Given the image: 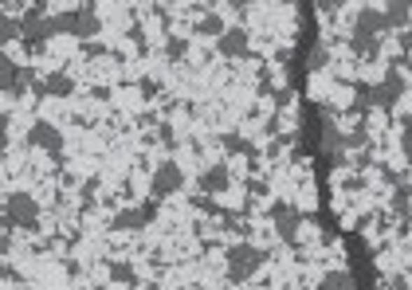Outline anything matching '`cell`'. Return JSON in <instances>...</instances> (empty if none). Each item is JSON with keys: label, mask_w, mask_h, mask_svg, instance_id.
Masks as SVG:
<instances>
[{"label": "cell", "mask_w": 412, "mask_h": 290, "mask_svg": "<svg viewBox=\"0 0 412 290\" xmlns=\"http://www.w3.org/2000/svg\"><path fill=\"white\" fill-rule=\"evenodd\" d=\"M224 259H228V279H232V282H248L255 270H260V263L267 259V255H263L255 243H236V247H232Z\"/></svg>", "instance_id": "6da1fadb"}, {"label": "cell", "mask_w": 412, "mask_h": 290, "mask_svg": "<svg viewBox=\"0 0 412 290\" xmlns=\"http://www.w3.org/2000/svg\"><path fill=\"white\" fill-rule=\"evenodd\" d=\"M40 224V208L28 192H12L4 204V228H36Z\"/></svg>", "instance_id": "7a4b0ae2"}, {"label": "cell", "mask_w": 412, "mask_h": 290, "mask_svg": "<svg viewBox=\"0 0 412 290\" xmlns=\"http://www.w3.org/2000/svg\"><path fill=\"white\" fill-rule=\"evenodd\" d=\"M55 36V28H51V20H43V16H31V12H24V48L31 51V55H43L48 51V40Z\"/></svg>", "instance_id": "3957f363"}, {"label": "cell", "mask_w": 412, "mask_h": 290, "mask_svg": "<svg viewBox=\"0 0 412 290\" xmlns=\"http://www.w3.org/2000/svg\"><path fill=\"white\" fill-rule=\"evenodd\" d=\"M185 184V173H181V165H173V161H161L157 165V173H153V180H150V196L161 204V196H173V192Z\"/></svg>", "instance_id": "277c9868"}, {"label": "cell", "mask_w": 412, "mask_h": 290, "mask_svg": "<svg viewBox=\"0 0 412 290\" xmlns=\"http://www.w3.org/2000/svg\"><path fill=\"white\" fill-rule=\"evenodd\" d=\"M271 220H275L279 240H287V243L299 240V228H302V212L299 208H291V204H275V208H271Z\"/></svg>", "instance_id": "5b68a950"}, {"label": "cell", "mask_w": 412, "mask_h": 290, "mask_svg": "<svg viewBox=\"0 0 412 290\" xmlns=\"http://www.w3.org/2000/svg\"><path fill=\"white\" fill-rule=\"evenodd\" d=\"M404 90H409V82H404L397 71H389V75H385V82H377V87L369 90V99H373V106H385V110H389V106L401 99Z\"/></svg>", "instance_id": "8992f818"}, {"label": "cell", "mask_w": 412, "mask_h": 290, "mask_svg": "<svg viewBox=\"0 0 412 290\" xmlns=\"http://www.w3.org/2000/svg\"><path fill=\"white\" fill-rule=\"evenodd\" d=\"M28 141L31 145H40V150H48L51 157H59L63 153V133L55 130V126H48V122H36L28 130Z\"/></svg>", "instance_id": "52a82bcc"}, {"label": "cell", "mask_w": 412, "mask_h": 290, "mask_svg": "<svg viewBox=\"0 0 412 290\" xmlns=\"http://www.w3.org/2000/svg\"><path fill=\"white\" fill-rule=\"evenodd\" d=\"M75 36H79L83 43H91L94 36H99V12H94V4H91V0L75 8Z\"/></svg>", "instance_id": "ba28073f"}, {"label": "cell", "mask_w": 412, "mask_h": 290, "mask_svg": "<svg viewBox=\"0 0 412 290\" xmlns=\"http://www.w3.org/2000/svg\"><path fill=\"white\" fill-rule=\"evenodd\" d=\"M216 48H220V55H228V59H243V55H248V31L243 28H228L220 36V40H216Z\"/></svg>", "instance_id": "9c48e42d"}, {"label": "cell", "mask_w": 412, "mask_h": 290, "mask_svg": "<svg viewBox=\"0 0 412 290\" xmlns=\"http://www.w3.org/2000/svg\"><path fill=\"white\" fill-rule=\"evenodd\" d=\"M228 184H232V177H228L224 165H212V169L201 173V192H204V196H216V192H224Z\"/></svg>", "instance_id": "30bf717a"}, {"label": "cell", "mask_w": 412, "mask_h": 290, "mask_svg": "<svg viewBox=\"0 0 412 290\" xmlns=\"http://www.w3.org/2000/svg\"><path fill=\"white\" fill-rule=\"evenodd\" d=\"M385 20H389V28H404V31H409L412 4H409V0H392V4H385Z\"/></svg>", "instance_id": "8fae6325"}, {"label": "cell", "mask_w": 412, "mask_h": 290, "mask_svg": "<svg viewBox=\"0 0 412 290\" xmlns=\"http://www.w3.org/2000/svg\"><path fill=\"white\" fill-rule=\"evenodd\" d=\"M0 87L8 90V94H20V90L28 87V82H24V71L16 67L12 59H4V63H0Z\"/></svg>", "instance_id": "7c38bea8"}, {"label": "cell", "mask_w": 412, "mask_h": 290, "mask_svg": "<svg viewBox=\"0 0 412 290\" xmlns=\"http://www.w3.org/2000/svg\"><path fill=\"white\" fill-rule=\"evenodd\" d=\"M145 224H150V220H145V212H141V208H126V212L114 216L111 228L114 231H138V228H145Z\"/></svg>", "instance_id": "4fadbf2b"}, {"label": "cell", "mask_w": 412, "mask_h": 290, "mask_svg": "<svg viewBox=\"0 0 412 290\" xmlns=\"http://www.w3.org/2000/svg\"><path fill=\"white\" fill-rule=\"evenodd\" d=\"M43 87H48V94H55V99H71V94H75V82H71V75H63V71H51L48 79H43Z\"/></svg>", "instance_id": "5bb4252c"}, {"label": "cell", "mask_w": 412, "mask_h": 290, "mask_svg": "<svg viewBox=\"0 0 412 290\" xmlns=\"http://www.w3.org/2000/svg\"><path fill=\"white\" fill-rule=\"evenodd\" d=\"M392 212H397L401 220H409V212H412V189L409 184H397V192H392Z\"/></svg>", "instance_id": "9a60e30c"}, {"label": "cell", "mask_w": 412, "mask_h": 290, "mask_svg": "<svg viewBox=\"0 0 412 290\" xmlns=\"http://www.w3.org/2000/svg\"><path fill=\"white\" fill-rule=\"evenodd\" d=\"M369 90H373V87H365V82H357V87H353V102H350V114H365V110H369V106H373Z\"/></svg>", "instance_id": "2e32d148"}, {"label": "cell", "mask_w": 412, "mask_h": 290, "mask_svg": "<svg viewBox=\"0 0 412 290\" xmlns=\"http://www.w3.org/2000/svg\"><path fill=\"white\" fill-rule=\"evenodd\" d=\"M318 290H353V279L346 275V270H330V275L322 279Z\"/></svg>", "instance_id": "e0dca14e"}, {"label": "cell", "mask_w": 412, "mask_h": 290, "mask_svg": "<svg viewBox=\"0 0 412 290\" xmlns=\"http://www.w3.org/2000/svg\"><path fill=\"white\" fill-rule=\"evenodd\" d=\"M197 31H201V36H216V40H220V36H224V20L216 16V12H208V16H201Z\"/></svg>", "instance_id": "ac0fdd59"}, {"label": "cell", "mask_w": 412, "mask_h": 290, "mask_svg": "<svg viewBox=\"0 0 412 290\" xmlns=\"http://www.w3.org/2000/svg\"><path fill=\"white\" fill-rule=\"evenodd\" d=\"M224 150H228V153H248V157L255 161V145H248V141L236 138V133H224Z\"/></svg>", "instance_id": "d6986e66"}, {"label": "cell", "mask_w": 412, "mask_h": 290, "mask_svg": "<svg viewBox=\"0 0 412 290\" xmlns=\"http://www.w3.org/2000/svg\"><path fill=\"white\" fill-rule=\"evenodd\" d=\"M111 279H114V282H126V287H134V282H138V275H134L130 263H111Z\"/></svg>", "instance_id": "ffe728a7"}, {"label": "cell", "mask_w": 412, "mask_h": 290, "mask_svg": "<svg viewBox=\"0 0 412 290\" xmlns=\"http://www.w3.org/2000/svg\"><path fill=\"white\" fill-rule=\"evenodd\" d=\"M185 51H189V40H181V36H169V40H165V55H169L173 63L185 59Z\"/></svg>", "instance_id": "44dd1931"}, {"label": "cell", "mask_w": 412, "mask_h": 290, "mask_svg": "<svg viewBox=\"0 0 412 290\" xmlns=\"http://www.w3.org/2000/svg\"><path fill=\"white\" fill-rule=\"evenodd\" d=\"M0 36H4V40H16V36H20V40H24V20H8V16H4Z\"/></svg>", "instance_id": "7402d4cb"}, {"label": "cell", "mask_w": 412, "mask_h": 290, "mask_svg": "<svg viewBox=\"0 0 412 290\" xmlns=\"http://www.w3.org/2000/svg\"><path fill=\"white\" fill-rule=\"evenodd\" d=\"M346 145H350V150H362L365 145V126H357V130L346 133Z\"/></svg>", "instance_id": "603a6c76"}, {"label": "cell", "mask_w": 412, "mask_h": 290, "mask_svg": "<svg viewBox=\"0 0 412 290\" xmlns=\"http://www.w3.org/2000/svg\"><path fill=\"white\" fill-rule=\"evenodd\" d=\"M326 67V48H314L311 51V71H322Z\"/></svg>", "instance_id": "cb8c5ba5"}, {"label": "cell", "mask_w": 412, "mask_h": 290, "mask_svg": "<svg viewBox=\"0 0 412 290\" xmlns=\"http://www.w3.org/2000/svg\"><path fill=\"white\" fill-rule=\"evenodd\" d=\"M401 150H404V157H409V165H412V133H404V138H401Z\"/></svg>", "instance_id": "d4e9b609"}, {"label": "cell", "mask_w": 412, "mask_h": 290, "mask_svg": "<svg viewBox=\"0 0 412 290\" xmlns=\"http://www.w3.org/2000/svg\"><path fill=\"white\" fill-rule=\"evenodd\" d=\"M141 94H145V99H153V94H157V82L145 79V82H141Z\"/></svg>", "instance_id": "484cf974"}, {"label": "cell", "mask_w": 412, "mask_h": 290, "mask_svg": "<svg viewBox=\"0 0 412 290\" xmlns=\"http://www.w3.org/2000/svg\"><path fill=\"white\" fill-rule=\"evenodd\" d=\"M318 8H322V12H338L342 4H338V0H318Z\"/></svg>", "instance_id": "4316f807"}, {"label": "cell", "mask_w": 412, "mask_h": 290, "mask_svg": "<svg viewBox=\"0 0 412 290\" xmlns=\"http://www.w3.org/2000/svg\"><path fill=\"white\" fill-rule=\"evenodd\" d=\"M83 51H87V55H102V43L91 40V43H83Z\"/></svg>", "instance_id": "83f0119b"}, {"label": "cell", "mask_w": 412, "mask_h": 290, "mask_svg": "<svg viewBox=\"0 0 412 290\" xmlns=\"http://www.w3.org/2000/svg\"><path fill=\"white\" fill-rule=\"evenodd\" d=\"M401 48H404V51H412V28H409V31H404V36H401Z\"/></svg>", "instance_id": "f1b7e54d"}, {"label": "cell", "mask_w": 412, "mask_h": 290, "mask_svg": "<svg viewBox=\"0 0 412 290\" xmlns=\"http://www.w3.org/2000/svg\"><path fill=\"white\" fill-rule=\"evenodd\" d=\"M401 126H404V130L412 133V114H404V118H401Z\"/></svg>", "instance_id": "f546056e"}, {"label": "cell", "mask_w": 412, "mask_h": 290, "mask_svg": "<svg viewBox=\"0 0 412 290\" xmlns=\"http://www.w3.org/2000/svg\"><path fill=\"white\" fill-rule=\"evenodd\" d=\"M409 28H412V24H409Z\"/></svg>", "instance_id": "4dcf8cb0"}]
</instances>
